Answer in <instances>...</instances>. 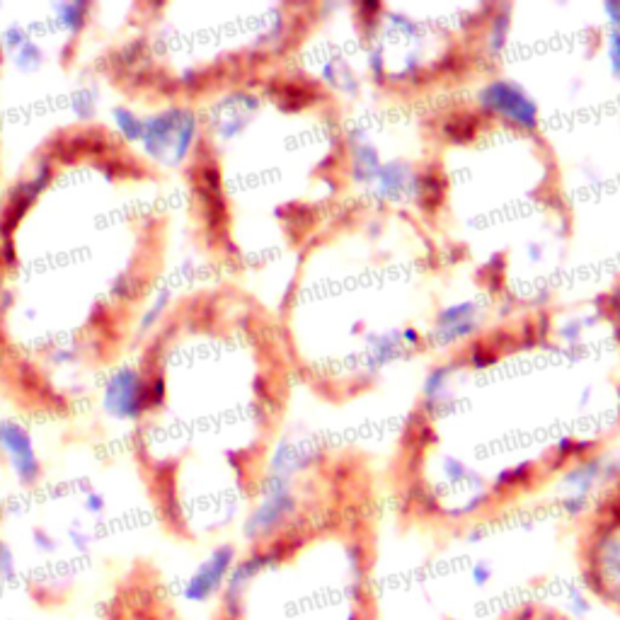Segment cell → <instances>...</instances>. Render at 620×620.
Here are the masks:
<instances>
[{"label":"cell","instance_id":"1","mask_svg":"<svg viewBox=\"0 0 620 620\" xmlns=\"http://www.w3.org/2000/svg\"><path fill=\"white\" fill-rule=\"evenodd\" d=\"M357 524L340 512L298 509L238 553L214 620H383L373 550Z\"/></svg>","mask_w":620,"mask_h":620},{"label":"cell","instance_id":"2","mask_svg":"<svg viewBox=\"0 0 620 620\" xmlns=\"http://www.w3.org/2000/svg\"><path fill=\"white\" fill-rule=\"evenodd\" d=\"M199 114L187 105H168L143 114L141 153L163 168H180L197 151Z\"/></svg>","mask_w":620,"mask_h":620},{"label":"cell","instance_id":"3","mask_svg":"<svg viewBox=\"0 0 620 620\" xmlns=\"http://www.w3.org/2000/svg\"><path fill=\"white\" fill-rule=\"evenodd\" d=\"M100 410L112 422L141 424L148 417V369L139 364L112 369L100 388Z\"/></svg>","mask_w":620,"mask_h":620},{"label":"cell","instance_id":"4","mask_svg":"<svg viewBox=\"0 0 620 620\" xmlns=\"http://www.w3.org/2000/svg\"><path fill=\"white\" fill-rule=\"evenodd\" d=\"M0 465L20 490H34L44 478V461L37 439L17 419H0Z\"/></svg>","mask_w":620,"mask_h":620},{"label":"cell","instance_id":"5","mask_svg":"<svg viewBox=\"0 0 620 620\" xmlns=\"http://www.w3.org/2000/svg\"><path fill=\"white\" fill-rule=\"evenodd\" d=\"M235 560H238V548H235L233 543H218L216 548H211L209 553L194 565V570L182 579L180 599L189 606L216 604L218 594H221Z\"/></svg>","mask_w":620,"mask_h":620},{"label":"cell","instance_id":"6","mask_svg":"<svg viewBox=\"0 0 620 620\" xmlns=\"http://www.w3.org/2000/svg\"><path fill=\"white\" fill-rule=\"evenodd\" d=\"M478 105L490 117L504 119V122L519 126L524 131H533L541 122V109H538L536 100L519 83L509 78H492L490 83L482 85Z\"/></svg>","mask_w":620,"mask_h":620},{"label":"cell","instance_id":"7","mask_svg":"<svg viewBox=\"0 0 620 620\" xmlns=\"http://www.w3.org/2000/svg\"><path fill=\"white\" fill-rule=\"evenodd\" d=\"M482 315H485V310H482L480 303L473 301V298L451 303V306L436 313L427 342L432 344L434 349L458 347L463 340H468V337H473L475 332L480 330Z\"/></svg>","mask_w":620,"mask_h":620},{"label":"cell","instance_id":"8","mask_svg":"<svg viewBox=\"0 0 620 620\" xmlns=\"http://www.w3.org/2000/svg\"><path fill=\"white\" fill-rule=\"evenodd\" d=\"M262 100L255 93H233L218 100L211 114V126L221 141H231L243 134L255 122V114L260 112Z\"/></svg>","mask_w":620,"mask_h":620},{"label":"cell","instance_id":"9","mask_svg":"<svg viewBox=\"0 0 620 620\" xmlns=\"http://www.w3.org/2000/svg\"><path fill=\"white\" fill-rule=\"evenodd\" d=\"M410 352L403 340V330H386V332H371L366 337V369L381 371L393 361L403 359Z\"/></svg>","mask_w":620,"mask_h":620},{"label":"cell","instance_id":"10","mask_svg":"<svg viewBox=\"0 0 620 620\" xmlns=\"http://www.w3.org/2000/svg\"><path fill=\"white\" fill-rule=\"evenodd\" d=\"M95 10L93 3H83V0H59V3L49 5V20L54 22V27L59 34L66 37V42H73L80 34L85 32V27L90 25V13Z\"/></svg>","mask_w":620,"mask_h":620},{"label":"cell","instance_id":"11","mask_svg":"<svg viewBox=\"0 0 620 620\" xmlns=\"http://www.w3.org/2000/svg\"><path fill=\"white\" fill-rule=\"evenodd\" d=\"M495 620H574L567 616L565 611H560L558 606L548 604V601L538 599H521L519 604L509 606L507 611H502Z\"/></svg>","mask_w":620,"mask_h":620},{"label":"cell","instance_id":"12","mask_svg":"<svg viewBox=\"0 0 620 620\" xmlns=\"http://www.w3.org/2000/svg\"><path fill=\"white\" fill-rule=\"evenodd\" d=\"M109 122H112L114 134H119V139L139 146L143 136V114L139 109L126 105V102H119V105L109 109Z\"/></svg>","mask_w":620,"mask_h":620},{"label":"cell","instance_id":"13","mask_svg":"<svg viewBox=\"0 0 620 620\" xmlns=\"http://www.w3.org/2000/svg\"><path fill=\"white\" fill-rule=\"evenodd\" d=\"M604 15H606V61L611 76L620 80V3L618 0H608L604 3Z\"/></svg>","mask_w":620,"mask_h":620},{"label":"cell","instance_id":"14","mask_svg":"<svg viewBox=\"0 0 620 620\" xmlns=\"http://www.w3.org/2000/svg\"><path fill=\"white\" fill-rule=\"evenodd\" d=\"M451 381H453V371L449 369V366H434V369L427 373V378H424L422 395L432 410L441 407L446 400L451 398Z\"/></svg>","mask_w":620,"mask_h":620},{"label":"cell","instance_id":"15","mask_svg":"<svg viewBox=\"0 0 620 620\" xmlns=\"http://www.w3.org/2000/svg\"><path fill=\"white\" fill-rule=\"evenodd\" d=\"M509 8H504L502 13L492 15L490 20V30H487V51H490V56H499L502 54V49L507 47V37H509V30H512V20H509Z\"/></svg>","mask_w":620,"mask_h":620},{"label":"cell","instance_id":"16","mask_svg":"<svg viewBox=\"0 0 620 620\" xmlns=\"http://www.w3.org/2000/svg\"><path fill=\"white\" fill-rule=\"evenodd\" d=\"M97 107H100V97H97L95 85H83V88L76 90V95L71 97V109L78 119L95 117Z\"/></svg>","mask_w":620,"mask_h":620},{"label":"cell","instance_id":"17","mask_svg":"<svg viewBox=\"0 0 620 620\" xmlns=\"http://www.w3.org/2000/svg\"><path fill=\"white\" fill-rule=\"evenodd\" d=\"M129 616H131V620H136V613H129ZM139 620H163V618H158V616H151V613L141 611V613H139Z\"/></svg>","mask_w":620,"mask_h":620}]
</instances>
